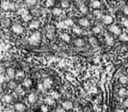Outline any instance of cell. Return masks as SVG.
<instances>
[{"label":"cell","instance_id":"obj_1","mask_svg":"<svg viewBox=\"0 0 128 112\" xmlns=\"http://www.w3.org/2000/svg\"><path fill=\"white\" fill-rule=\"evenodd\" d=\"M17 7L16 4L12 3L11 1H8V0H3L2 1V9L4 11H14Z\"/></svg>","mask_w":128,"mask_h":112},{"label":"cell","instance_id":"obj_2","mask_svg":"<svg viewBox=\"0 0 128 112\" xmlns=\"http://www.w3.org/2000/svg\"><path fill=\"white\" fill-rule=\"evenodd\" d=\"M40 42V34L39 32H35L29 37V43L31 45H38Z\"/></svg>","mask_w":128,"mask_h":112},{"label":"cell","instance_id":"obj_3","mask_svg":"<svg viewBox=\"0 0 128 112\" xmlns=\"http://www.w3.org/2000/svg\"><path fill=\"white\" fill-rule=\"evenodd\" d=\"M54 32H55V29L52 25H49V26L46 27V35H47V37L49 39L54 38V36H55Z\"/></svg>","mask_w":128,"mask_h":112},{"label":"cell","instance_id":"obj_4","mask_svg":"<svg viewBox=\"0 0 128 112\" xmlns=\"http://www.w3.org/2000/svg\"><path fill=\"white\" fill-rule=\"evenodd\" d=\"M109 31H110L111 33H113L114 35H116V36L121 35V30H120V28L118 25H112V26H110Z\"/></svg>","mask_w":128,"mask_h":112},{"label":"cell","instance_id":"obj_5","mask_svg":"<svg viewBox=\"0 0 128 112\" xmlns=\"http://www.w3.org/2000/svg\"><path fill=\"white\" fill-rule=\"evenodd\" d=\"M114 21V19H113V16L110 15V14H105L103 15L102 17V22L105 24V25H111Z\"/></svg>","mask_w":128,"mask_h":112},{"label":"cell","instance_id":"obj_6","mask_svg":"<svg viewBox=\"0 0 128 112\" xmlns=\"http://www.w3.org/2000/svg\"><path fill=\"white\" fill-rule=\"evenodd\" d=\"M14 108L17 112H24L26 110V106H25V105L23 103H16V104H15Z\"/></svg>","mask_w":128,"mask_h":112},{"label":"cell","instance_id":"obj_7","mask_svg":"<svg viewBox=\"0 0 128 112\" xmlns=\"http://www.w3.org/2000/svg\"><path fill=\"white\" fill-rule=\"evenodd\" d=\"M62 107L65 109V110H71L73 108V104H72V101L67 100L65 101H63V104H62Z\"/></svg>","mask_w":128,"mask_h":112},{"label":"cell","instance_id":"obj_8","mask_svg":"<svg viewBox=\"0 0 128 112\" xmlns=\"http://www.w3.org/2000/svg\"><path fill=\"white\" fill-rule=\"evenodd\" d=\"M12 31L16 35H20V34L23 33V28L21 27L19 24H15L12 27Z\"/></svg>","mask_w":128,"mask_h":112},{"label":"cell","instance_id":"obj_9","mask_svg":"<svg viewBox=\"0 0 128 112\" xmlns=\"http://www.w3.org/2000/svg\"><path fill=\"white\" fill-rule=\"evenodd\" d=\"M78 24L84 28H88L90 26V21L88 18H85V17H82L78 20Z\"/></svg>","mask_w":128,"mask_h":112},{"label":"cell","instance_id":"obj_10","mask_svg":"<svg viewBox=\"0 0 128 112\" xmlns=\"http://www.w3.org/2000/svg\"><path fill=\"white\" fill-rule=\"evenodd\" d=\"M16 71L14 68H7L6 70V76L8 79H14L16 77Z\"/></svg>","mask_w":128,"mask_h":112},{"label":"cell","instance_id":"obj_11","mask_svg":"<svg viewBox=\"0 0 128 112\" xmlns=\"http://www.w3.org/2000/svg\"><path fill=\"white\" fill-rule=\"evenodd\" d=\"M52 83H53V81H52V79H49V78L44 79V81H42V85H44V87L45 88V90L49 89V88L52 86Z\"/></svg>","mask_w":128,"mask_h":112},{"label":"cell","instance_id":"obj_12","mask_svg":"<svg viewBox=\"0 0 128 112\" xmlns=\"http://www.w3.org/2000/svg\"><path fill=\"white\" fill-rule=\"evenodd\" d=\"M44 101H45V104H46L47 105H50V106L55 105V104H56V101H55V98H53V97H51V96L46 97V98H45V100H44Z\"/></svg>","mask_w":128,"mask_h":112},{"label":"cell","instance_id":"obj_13","mask_svg":"<svg viewBox=\"0 0 128 112\" xmlns=\"http://www.w3.org/2000/svg\"><path fill=\"white\" fill-rule=\"evenodd\" d=\"M118 94H119V96H120V98H125V97H127V95H128V90H127L126 88H124V87H121V88L119 89Z\"/></svg>","mask_w":128,"mask_h":112},{"label":"cell","instance_id":"obj_14","mask_svg":"<svg viewBox=\"0 0 128 112\" xmlns=\"http://www.w3.org/2000/svg\"><path fill=\"white\" fill-rule=\"evenodd\" d=\"M37 99H38V97H37V94H35V93H31L28 96V101L30 104H35L37 101Z\"/></svg>","mask_w":128,"mask_h":112},{"label":"cell","instance_id":"obj_15","mask_svg":"<svg viewBox=\"0 0 128 112\" xmlns=\"http://www.w3.org/2000/svg\"><path fill=\"white\" fill-rule=\"evenodd\" d=\"M105 42H106V44L107 45H110V46H112V45H114V38L111 36H109V35H106L105 36Z\"/></svg>","mask_w":128,"mask_h":112},{"label":"cell","instance_id":"obj_16","mask_svg":"<svg viewBox=\"0 0 128 112\" xmlns=\"http://www.w3.org/2000/svg\"><path fill=\"white\" fill-rule=\"evenodd\" d=\"M2 101H4L5 104H11L12 103V101H13V97H12V95H4L3 96V98H2Z\"/></svg>","mask_w":128,"mask_h":112},{"label":"cell","instance_id":"obj_17","mask_svg":"<svg viewBox=\"0 0 128 112\" xmlns=\"http://www.w3.org/2000/svg\"><path fill=\"white\" fill-rule=\"evenodd\" d=\"M91 6L93 9H100L101 3H100V1H98V0H93V1H92V3H91Z\"/></svg>","mask_w":128,"mask_h":112},{"label":"cell","instance_id":"obj_18","mask_svg":"<svg viewBox=\"0 0 128 112\" xmlns=\"http://www.w3.org/2000/svg\"><path fill=\"white\" fill-rule=\"evenodd\" d=\"M32 85V79H25L22 83V86L25 88H29Z\"/></svg>","mask_w":128,"mask_h":112},{"label":"cell","instance_id":"obj_19","mask_svg":"<svg viewBox=\"0 0 128 112\" xmlns=\"http://www.w3.org/2000/svg\"><path fill=\"white\" fill-rule=\"evenodd\" d=\"M119 81H120V83H121V84H125V83H128V78H127V76H124V75L120 76V78H119Z\"/></svg>","mask_w":128,"mask_h":112},{"label":"cell","instance_id":"obj_20","mask_svg":"<svg viewBox=\"0 0 128 112\" xmlns=\"http://www.w3.org/2000/svg\"><path fill=\"white\" fill-rule=\"evenodd\" d=\"M52 14H54V15L59 16V15H61V14H63V11H62L61 8H54V9L52 10Z\"/></svg>","mask_w":128,"mask_h":112},{"label":"cell","instance_id":"obj_21","mask_svg":"<svg viewBox=\"0 0 128 112\" xmlns=\"http://www.w3.org/2000/svg\"><path fill=\"white\" fill-rule=\"evenodd\" d=\"M17 14L22 16V15H25V14H29V12L27 11V10H26L25 8H23V7H22V8H20V9L18 10V11H17Z\"/></svg>","mask_w":128,"mask_h":112},{"label":"cell","instance_id":"obj_22","mask_svg":"<svg viewBox=\"0 0 128 112\" xmlns=\"http://www.w3.org/2000/svg\"><path fill=\"white\" fill-rule=\"evenodd\" d=\"M92 32L94 34H100L102 32V27L100 25H96V26H94L92 28Z\"/></svg>","mask_w":128,"mask_h":112},{"label":"cell","instance_id":"obj_23","mask_svg":"<svg viewBox=\"0 0 128 112\" xmlns=\"http://www.w3.org/2000/svg\"><path fill=\"white\" fill-rule=\"evenodd\" d=\"M40 27V22L39 21H32L29 25L30 29H38Z\"/></svg>","mask_w":128,"mask_h":112},{"label":"cell","instance_id":"obj_24","mask_svg":"<svg viewBox=\"0 0 128 112\" xmlns=\"http://www.w3.org/2000/svg\"><path fill=\"white\" fill-rule=\"evenodd\" d=\"M119 38H120V41L126 42V41H128V35L125 34V33H123V34H121V35L119 36Z\"/></svg>","mask_w":128,"mask_h":112},{"label":"cell","instance_id":"obj_25","mask_svg":"<svg viewBox=\"0 0 128 112\" xmlns=\"http://www.w3.org/2000/svg\"><path fill=\"white\" fill-rule=\"evenodd\" d=\"M74 44H75L76 46H78V47H81V46L85 45V42H84V40L82 38H77L75 41H74Z\"/></svg>","mask_w":128,"mask_h":112},{"label":"cell","instance_id":"obj_26","mask_svg":"<svg viewBox=\"0 0 128 112\" xmlns=\"http://www.w3.org/2000/svg\"><path fill=\"white\" fill-rule=\"evenodd\" d=\"M89 42H90L91 45L95 46V45H97V39L95 38L94 36H91V37L89 38Z\"/></svg>","mask_w":128,"mask_h":112},{"label":"cell","instance_id":"obj_27","mask_svg":"<svg viewBox=\"0 0 128 112\" xmlns=\"http://www.w3.org/2000/svg\"><path fill=\"white\" fill-rule=\"evenodd\" d=\"M61 37H62V39L64 40V41H66V42H69V40H70V36L68 34H62Z\"/></svg>","mask_w":128,"mask_h":112},{"label":"cell","instance_id":"obj_28","mask_svg":"<svg viewBox=\"0 0 128 112\" xmlns=\"http://www.w3.org/2000/svg\"><path fill=\"white\" fill-rule=\"evenodd\" d=\"M8 87L10 89H16V81L15 80H10V83H8Z\"/></svg>","mask_w":128,"mask_h":112},{"label":"cell","instance_id":"obj_29","mask_svg":"<svg viewBox=\"0 0 128 112\" xmlns=\"http://www.w3.org/2000/svg\"><path fill=\"white\" fill-rule=\"evenodd\" d=\"M72 31L75 33V34H77V35H81V34L83 33V31L81 30V28H79V27H77V26H73Z\"/></svg>","mask_w":128,"mask_h":112},{"label":"cell","instance_id":"obj_30","mask_svg":"<svg viewBox=\"0 0 128 112\" xmlns=\"http://www.w3.org/2000/svg\"><path fill=\"white\" fill-rule=\"evenodd\" d=\"M79 10L81 11L82 14H87V13H88V8H87V6H85L84 4H81V5H80Z\"/></svg>","mask_w":128,"mask_h":112},{"label":"cell","instance_id":"obj_31","mask_svg":"<svg viewBox=\"0 0 128 112\" xmlns=\"http://www.w3.org/2000/svg\"><path fill=\"white\" fill-rule=\"evenodd\" d=\"M21 18H22V20L24 22H29V21H31L32 16H31V14H25V15L21 16Z\"/></svg>","mask_w":128,"mask_h":112},{"label":"cell","instance_id":"obj_32","mask_svg":"<svg viewBox=\"0 0 128 112\" xmlns=\"http://www.w3.org/2000/svg\"><path fill=\"white\" fill-rule=\"evenodd\" d=\"M93 15L95 16V17H96L97 19H102V17H103V15H102V13L100 12V11H94L93 12Z\"/></svg>","mask_w":128,"mask_h":112},{"label":"cell","instance_id":"obj_33","mask_svg":"<svg viewBox=\"0 0 128 112\" xmlns=\"http://www.w3.org/2000/svg\"><path fill=\"white\" fill-rule=\"evenodd\" d=\"M65 24H66V26L67 27H69V26H73V20L72 19H70V18H68V19H66L65 21Z\"/></svg>","mask_w":128,"mask_h":112},{"label":"cell","instance_id":"obj_34","mask_svg":"<svg viewBox=\"0 0 128 112\" xmlns=\"http://www.w3.org/2000/svg\"><path fill=\"white\" fill-rule=\"evenodd\" d=\"M16 92L19 96H21V95L24 94V91H23V89H22V87H21V86H18V87L16 88Z\"/></svg>","mask_w":128,"mask_h":112},{"label":"cell","instance_id":"obj_35","mask_svg":"<svg viewBox=\"0 0 128 112\" xmlns=\"http://www.w3.org/2000/svg\"><path fill=\"white\" fill-rule=\"evenodd\" d=\"M25 3H26L28 6L32 7V6H34V5L37 3V0H25Z\"/></svg>","mask_w":128,"mask_h":112},{"label":"cell","instance_id":"obj_36","mask_svg":"<svg viewBox=\"0 0 128 112\" xmlns=\"http://www.w3.org/2000/svg\"><path fill=\"white\" fill-rule=\"evenodd\" d=\"M24 77V72L23 71H17L16 74V78L20 79V78H23Z\"/></svg>","mask_w":128,"mask_h":112},{"label":"cell","instance_id":"obj_37","mask_svg":"<svg viewBox=\"0 0 128 112\" xmlns=\"http://www.w3.org/2000/svg\"><path fill=\"white\" fill-rule=\"evenodd\" d=\"M61 7L62 8H68V2L67 1V0H62V2H61Z\"/></svg>","mask_w":128,"mask_h":112},{"label":"cell","instance_id":"obj_38","mask_svg":"<svg viewBox=\"0 0 128 112\" xmlns=\"http://www.w3.org/2000/svg\"><path fill=\"white\" fill-rule=\"evenodd\" d=\"M55 4V0H46V7H52Z\"/></svg>","mask_w":128,"mask_h":112},{"label":"cell","instance_id":"obj_39","mask_svg":"<svg viewBox=\"0 0 128 112\" xmlns=\"http://www.w3.org/2000/svg\"><path fill=\"white\" fill-rule=\"evenodd\" d=\"M121 22H122V24H123L125 27L128 28V19H127V18L122 17V18H121Z\"/></svg>","mask_w":128,"mask_h":112},{"label":"cell","instance_id":"obj_40","mask_svg":"<svg viewBox=\"0 0 128 112\" xmlns=\"http://www.w3.org/2000/svg\"><path fill=\"white\" fill-rule=\"evenodd\" d=\"M123 106H124L125 108H127V109H128V97L123 101Z\"/></svg>","mask_w":128,"mask_h":112},{"label":"cell","instance_id":"obj_41","mask_svg":"<svg viewBox=\"0 0 128 112\" xmlns=\"http://www.w3.org/2000/svg\"><path fill=\"white\" fill-rule=\"evenodd\" d=\"M40 108H41L42 112H47V111H48V107H47L46 105H42L40 106Z\"/></svg>","mask_w":128,"mask_h":112},{"label":"cell","instance_id":"obj_42","mask_svg":"<svg viewBox=\"0 0 128 112\" xmlns=\"http://www.w3.org/2000/svg\"><path fill=\"white\" fill-rule=\"evenodd\" d=\"M53 112H67V110H65L63 107H59V108H57L55 111H53Z\"/></svg>","mask_w":128,"mask_h":112},{"label":"cell","instance_id":"obj_43","mask_svg":"<svg viewBox=\"0 0 128 112\" xmlns=\"http://www.w3.org/2000/svg\"><path fill=\"white\" fill-rule=\"evenodd\" d=\"M122 11H123V13H124V14H126V15H128V6H125L123 9H122Z\"/></svg>","mask_w":128,"mask_h":112},{"label":"cell","instance_id":"obj_44","mask_svg":"<svg viewBox=\"0 0 128 112\" xmlns=\"http://www.w3.org/2000/svg\"><path fill=\"white\" fill-rule=\"evenodd\" d=\"M39 89H40V91H42V92H44V91H45V88L44 87V85H42V83L39 84Z\"/></svg>","mask_w":128,"mask_h":112},{"label":"cell","instance_id":"obj_45","mask_svg":"<svg viewBox=\"0 0 128 112\" xmlns=\"http://www.w3.org/2000/svg\"><path fill=\"white\" fill-rule=\"evenodd\" d=\"M4 80H5V76L2 74V75H1V83H4Z\"/></svg>","mask_w":128,"mask_h":112},{"label":"cell","instance_id":"obj_46","mask_svg":"<svg viewBox=\"0 0 128 112\" xmlns=\"http://www.w3.org/2000/svg\"><path fill=\"white\" fill-rule=\"evenodd\" d=\"M4 112H13V111H12V109H11V108H9V107H7V108H5V110H4Z\"/></svg>","mask_w":128,"mask_h":112},{"label":"cell","instance_id":"obj_47","mask_svg":"<svg viewBox=\"0 0 128 112\" xmlns=\"http://www.w3.org/2000/svg\"><path fill=\"white\" fill-rule=\"evenodd\" d=\"M55 1H61V0H55Z\"/></svg>","mask_w":128,"mask_h":112},{"label":"cell","instance_id":"obj_48","mask_svg":"<svg viewBox=\"0 0 128 112\" xmlns=\"http://www.w3.org/2000/svg\"><path fill=\"white\" fill-rule=\"evenodd\" d=\"M72 1H76V0H72Z\"/></svg>","mask_w":128,"mask_h":112}]
</instances>
